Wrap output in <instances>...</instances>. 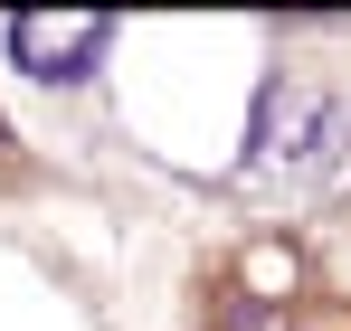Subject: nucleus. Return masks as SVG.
I'll return each instance as SVG.
<instances>
[{
  "instance_id": "f257e3e1",
  "label": "nucleus",
  "mask_w": 351,
  "mask_h": 331,
  "mask_svg": "<svg viewBox=\"0 0 351 331\" xmlns=\"http://www.w3.org/2000/svg\"><path fill=\"white\" fill-rule=\"evenodd\" d=\"M114 48V19L105 10H76V19H48V10H19L10 19V66H29L38 85H86Z\"/></svg>"
},
{
  "instance_id": "f03ea898",
  "label": "nucleus",
  "mask_w": 351,
  "mask_h": 331,
  "mask_svg": "<svg viewBox=\"0 0 351 331\" xmlns=\"http://www.w3.org/2000/svg\"><path fill=\"white\" fill-rule=\"evenodd\" d=\"M285 123H294V161H332V142H342V105H323V95H285Z\"/></svg>"
}]
</instances>
